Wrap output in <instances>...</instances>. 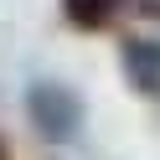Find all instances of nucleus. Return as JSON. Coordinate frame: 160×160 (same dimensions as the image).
<instances>
[{"label":"nucleus","instance_id":"7ed1b4c3","mask_svg":"<svg viewBox=\"0 0 160 160\" xmlns=\"http://www.w3.org/2000/svg\"><path fill=\"white\" fill-rule=\"evenodd\" d=\"M124 11H134V0H62V21L72 31H108Z\"/></svg>","mask_w":160,"mask_h":160},{"label":"nucleus","instance_id":"f03ea898","mask_svg":"<svg viewBox=\"0 0 160 160\" xmlns=\"http://www.w3.org/2000/svg\"><path fill=\"white\" fill-rule=\"evenodd\" d=\"M119 67H124V78H129L134 93L160 98V42H150V36H124Z\"/></svg>","mask_w":160,"mask_h":160},{"label":"nucleus","instance_id":"f257e3e1","mask_svg":"<svg viewBox=\"0 0 160 160\" xmlns=\"http://www.w3.org/2000/svg\"><path fill=\"white\" fill-rule=\"evenodd\" d=\"M26 114L42 129V139H72L78 124H83V103L62 83H31L26 88Z\"/></svg>","mask_w":160,"mask_h":160},{"label":"nucleus","instance_id":"20e7f679","mask_svg":"<svg viewBox=\"0 0 160 160\" xmlns=\"http://www.w3.org/2000/svg\"><path fill=\"white\" fill-rule=\"evenodd\" d=\"M0 160H11V145H5V139H0Z\"/></svg>","mask_w":160,"mask_h":160}]
</instances>
